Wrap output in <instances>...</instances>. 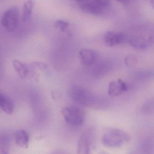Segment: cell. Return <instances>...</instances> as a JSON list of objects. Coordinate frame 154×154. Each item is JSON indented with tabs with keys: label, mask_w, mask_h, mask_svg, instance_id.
<instances>
[{
	"label": "cell",
	"mask_w": 154,
	"mask_h": 154,
	"mask_svg": "<svg viewBox=\"0 0 154 154\" xmlns=\"http://www.w3.org/2000/svg\"><path fill=\"white\" fill-rule=\"evenodd\" d=\"M67 94L72 100L84 106L100 109L105 105L103 99L90 90L80 85L71 86Z\"/></svg>",
	"instance_id": "cell-1"
},
{
	"label": "cell",
	"mask_w": 154,
	"mask_h": 154,
	"mask_svg": "<svg viewBox=\"0 0 154 154\" xmlns=\"http://www.w3.org/2000/svg\"><path fill=\"white\" fill-rule=\"evenodd\" d=\"M129 140L130 136L127 132L116 128L106 129L101 137L103 145L112 148L120 147L128 142Z\"/></svg>",
	"instance_id": "cell-2"
},
{
	"label": "cell",
	"mask_w": 154,
	"mask_h": 154,
	"mask_svg": "<svg viewBox=\"0 0 154 154\" xmlns=\"http://www.w3.org/2000/svg\"><path fill=\"white\" fill-rule=\"evenodd\" d=\"M62 113L66 122L73 127L82 126L84 123L85 114L84 111L74 105H69L63 108Z\"/></svg>",
	"instance_id": "cell-3"
},
{
	"label": "cell",
	"mask_w": 154,
	"mask_h": 154,
	"mask_svg": "<svg viewBox=\"0 0 154 154\" xmlns=\"http://www.w3.org/2000/svg\"><path fill=\"white\" fill-rule=\"evenodd\" d=\"M94 132L93 128H89L83 132L77 143V153L85 154L91 153L94 144Z\"/></svg>",
	"instance_id": "cell-4"
},
{
	"label": "cell",
	"mask_w": 154,
	"mask_h": 154,
	"mask_svg": "<svg viewBox=\"0 0 154 154\" xmlns=\"http://www.w3.org/2000/svg\"><path fill=\"white\" fill-rule=\"evenodd\" d=\"M19 11L16 7L8 9L4 13L1 23L5 29L9 32H13L17 29L18 24Z\"/></svg>",
	"instance_id": "cell-5"
},
{
	"label": "cell",
	"mask_w": 154,
	"mask_h": 154,
	"mask_svg": "<svg viewBox=\"0 0 154 154\" xmlns=\"http://www.w3.org/2000/svg\"><path fill=\"white\" fill-rule=\"evenodd\" d=\"M78 5L82 11L90 15H100L103 11V7L94 0H82Z\"/></svg>",
	"instance_id": "cell-6"
},
{
	"label": "cell",
	"mask_w": 154,
	"mask_h": 154,
	"mask_svg": "<svg viewBox=\"0 0 154 154\" xmlns=\"http://www.w3.org/2000/svg\"><path fill=\"white\" fill-rule=\"evenodd\" d=\"M152 36L147 38L140 35H134L129 40L130 45L137 50H145L151 46L153 43Z\"/></svg>",
	"instance_id": "cell-7"
},
{
	"label": "cell",
	"mask_w": 154,
	"mask_h": 154,
	"mask_svg": "<svg viewBox=\"0 0 154 154\" xmlns=\"http://www.w3.org/2000/svg\"><path fill=\"white\" fill-rule=\"evenodd\" d=\"M125 38V35L121 32L109 31L104 35V41L108 46L113 47L122 44Z\"/></svg>",
	"instance_id": "cell-8"
},
{
	"label": "cell",
	"mask_w": 154,
	"mask_h": 154,
	"mask_svg": "<svg viewBox=\"0 0 154 154\" xmlns=\"http://www.w3.org/2000/svg\"><path fill=\"white\" fill-rule=\"evenodd\" d=\"M128 90V85L125 82L120 79L110 82L109 85L108 93L112 96L120 95Z\"/></svg>",
	"instance_id": "cell-9"
},
{
	"label": "cell",
	"mask_w": 154,
	"mask_h": 154,
	"mask_svg": "<svg viewBox=\"0 0 154 154\" xmlns=\"http://www.w3.org/2000/svg\"><path fill=\"white\" fill-rule=\"evenodd\" d=\"M80 61L84 65L87 66H91L96 60V54L91 49L83 48L79 52Z\"/></svg>",
	"instance_id": "cell-10"
},
{
	"label": "cell",
	"mask_w": 154,
	"mask_h": 154,
	"mask_svg": "<svg viewBox=\"0 0 154 154\" xmlns=\"http://www.w3.org/2000/svg\"><path fill=\"white\" fill-rule=\"evenodd\" d=\"M14 140L16 144L20 147H28L29 136L28 132L24 130H20L15 132Z\"/></svg>",
	"instance_id": "cell-11"
},
{
	"label": "cell",
	"mask_w": 154,
	"mask_h": 154,
	"mask_svg": "<svg viewBox=\"0 0 154 154\" xmlns=\"http://www.w3.org/2000/svg\"><path fill=\"white\" fill-rule=\"evenodd\" d=\"M0 107L8 114H11L14 110L12 101L6 95L0 93Z\"/></svg>",
	"instance_id": "cell-12"
},
{
	"label": "cell",
	"mask_w": 154,
	"mask_h": 154,
	"mask_svg": "<svg viewBox=\"0 0 154 154\" xmlns=\"http://www.w3.org/2000/svg\"><path fill=\"white\" fill-rule=\"evenodd\" d=\"M34 7L33 0H26L24 2L23 8L22 19L24 22L29 21L32 17Z\"/></svg>",
	"instance_id": "cell-13"
},
{
	"label": "cell",
	"mask_w": 154,
	"mask_h": 154,
	"mask_svg": "<svg viewBox=\"0 0 154 154\" xmlns=\"http://www.w3.org/2000/svg\"><path fill=\"white\" fill-rule=\"evenodd\" d=\"M13 66L16 72L21 78L26 77L28 74V68L26 64L18 60H14Z\"/></svg>",
	"instance_id": "cell-14"
},
{
	"label": "cell",
	"mask_w": 154,
	"mask_h": 154,
	"mask_svg": "<svg viewBox=\"0 0 154 154\" xmlns=\"http://www.w3.org/2000/svg\"><path fill=\"white\" fill-rule=\"evenodd\" d=\"M10 146V140L8 135H0V154H7L9 153Z\"/></svg>",
	"instance_id": "cell-15"
},
{
	"label": "cell",
	"mask_w": 154,
	"mask_h": 154,
	"mask_svg": "<svg viewBox=\"0 0 154 154\" xmlns=\"http://www.w3.org/2000/svg\"><path fill=\"white\" fill-rule=\"evenodd\" d=\"M54 26L58 30L64 32L68 29L69 23L64 20H57L55 22Z\"/></svg>",
	"instance_id": "cell-16"
},
{
	"label": "cell",
	"mask_w": 154,
	"mask_h": 154,
	"mask_svg": "<svg viewBox=\"0 0 154 154\" xmlns=\"http://www.w3.org/2000/svg\"><path fill=\"white\" fill-rule=\"evenodd\" d=\"M137 60L136 57L132 55L127 56L125 58V64L128 68H133L137 64Z\"/></svg>",
	"instance_id": "cell-17"
},
{
	"label": "cell",
	"mask_w": 154,
	"mask_h": 154,
	"mask_svg": "<svg viewBox=\"0 0 154 154\" xmlns=\"http://www.w3.org/2000/svg\"><path fill=\"white\" fill-rule=\"evenodd\" d=\"M137 75L138 77L141 79H150L151 77H153V72L150 71H142L138 72Z\"/></svg>",
	"instance_id": "cell-18"
},
{
	"label": "cell",
	"mask_w": 154,
	"mask_h": 154,
	"mask_svg": "<svg viewBox=\"0 0 154 154\" xmlns=\"http://www.w3.org/2000/svg\"><path fill=\"white\" fill-rule=\"evenodd\" d=\"M153 102L149 101L144 104L142 107V110L146 113L151 112L153 110Z\"/></svg>",
	"instance_id": "cell-19"
},
{
	"label": "cell",
	"mask_w": 154,
	"mask_h": 154,
	"mask_svg": "<svg viewBox=\"0 0 154 154\" xmlns=\"http://www.w3.org/2000/svg\"><path fill=\"white\" fill-rule=\"evenodd\" d=\"M103 7H107L110 4V0H94Z\"/></svg>",
	"instance_id": "cell-20"
},
{
	"label": "cell",
	"mask_w": 154,
	"mask_h": 154,
	"mask_svg": "<svg viewBox=\"0 0 154 154\" xmlns=\"http://www.w3.org/2000/svg\"><path fill=\"white\" fill-rule=\"evenodd\" d=\"M115 1L123 4H128L129 1V0H115Z\"/></svg>",
	"instance_id": "cell-21"
},
{
	"label": "cell",
	"mask_w": 154,
	"mask_h": 154,
	"mask_svg": "<svg viewBox=\"0 0 154 154\" xmlns=\"http://www.w3.org/2000/svg\"><path fill=\"white\" fill-rule=\"evenodd\" d=\"M72 1H73L76 2H80V1H82V0H72Z\"/></svg>",
	"instance_id": "cell-22"
}]
</instances>
